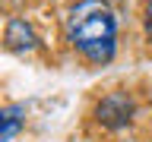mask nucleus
Here are the masks:
<instances>
[{"label": "nucleus", "instance_id": "nucleus-1", "mask_svg": "<svg viewBox=\"0 0 152 142\" xmlns=\"http://www.w3.org/2000/svg\"><path fill=\"white\" fill-rule=\"evenodd\" d=\"M64 38L86 63L108 66L117 57V13L108 0H76L64 16Z\"/></svg>", "mask_w": 152, "mask_h": 142}, {"label": "nucleus", "instance_id": "nucleus-2", "mask_svg": "<svg viewBox=\"0 0 152 142\" xmlns=\"http://www.w3.org/2000/svg\"><path fill=\"white\" fill-rule=\"evenodd\" d=\"M92 117H95V123H98V126H104V130H111V133L127 130V126L136 120V101H133L130 92L114 88V92H108L104 98H98Z\"/></svg>", "mask_w": 152, "mask_h": 142}, {"label": "nucleus", "instance_id": "nucleus-3", "mask_svg": "<svg viewBox=\"0 0 152 142\" xmlns=\"http://www.w3.org/2000/svg\"><path fill=\"white\" fill-rule=\"evenodd\" d=\"M3 47L10 54H16V57H28V54H35L41 47V35H38V28L28 19L10 16L7 25H3Z\"/></svg>", "mask_w": 152, "mask_h": 142}, {"label": "nucleus", "instance_id": "nucleus-4", "mask_svg": "<svg viewBox=\"0 0 152 142\" xmlns=\"http://www.w3.org/2000/svg\"><path fill=\"white\" fill-rule=\"evenodd\" d=\"M26 126V104H7L0 114V142H13Z\"/></svg>", "mask_w": 152, "mask_h": 142}, {"label": "nucleus", "instance_id": "nucleus-5", "mask_svg": "<svg viewBox=\"0 0 152 142\" xmlns=\"http://www.w3.org/2000/svg\"><path fill=\"white\" fill-rule=\"evenodd\" d=\"M142 25H146V44L152 51V0H146V9H142Z\"/></svg>", "mask_w": 152, "mask_h": 142}, {"label": "nucleus", "instance_id": "nucleus-6", "mask_svg": "<svg viewBox=\"0 0 152 142\" xmlns=\"http://www.w3.org/2000/svg\"><path fill=\"white\" fill-rule=\"evenodd\" d=\"M0 114H3V107H0Z\"/></svg>", "mask_w": 152, "mask_h": 142}]
</instances>
